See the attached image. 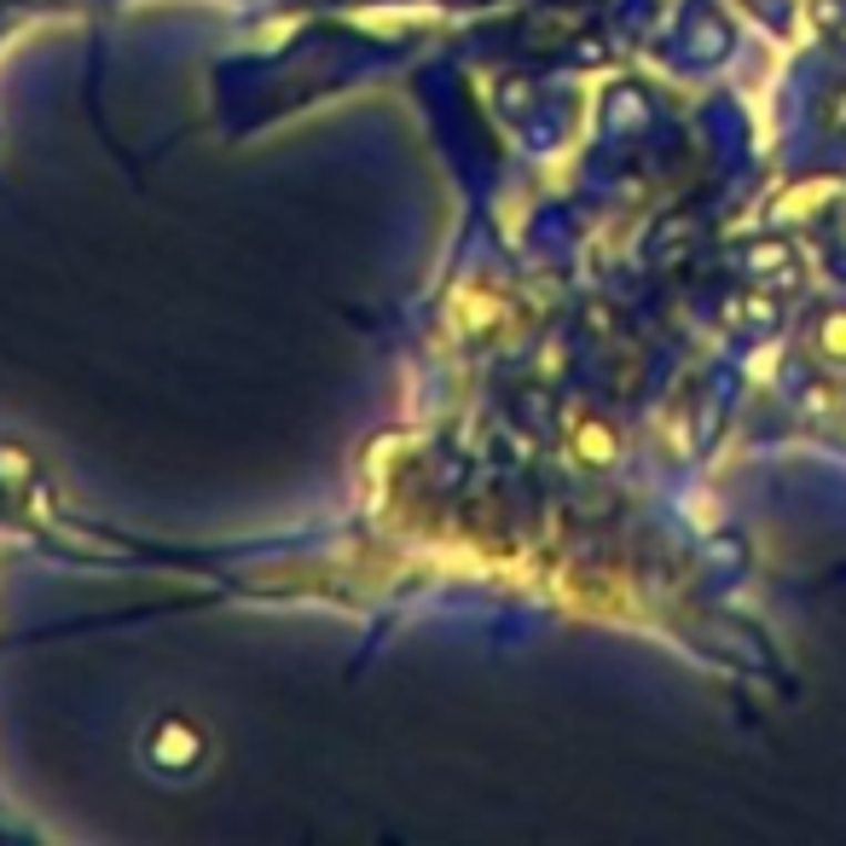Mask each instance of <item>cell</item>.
Returning <instances> with one entry per match:
<instances>
[{
  "label": "cell",
  "instance_id": "cell-1",
  "mask_svg": "<svg viewBox=\"0 0 846 846\" xmlns=\"http://www.w3.org/2000/svg\"><path fill=\"white\" fill-rule=\"evenodd\" d=\"M197 754H203V736L186 720H163L157 736H151V760L169 765V772H174V765H181V772H186V765H197Z\"/></svg>",
  "mask_w": 846,
  "mask_h": 846
}]
</instances>
